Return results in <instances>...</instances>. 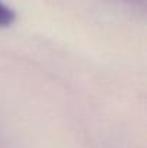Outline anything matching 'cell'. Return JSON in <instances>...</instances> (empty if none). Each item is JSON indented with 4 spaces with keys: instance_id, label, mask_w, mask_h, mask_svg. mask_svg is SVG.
I'll return each instance as SVG.
<instances>
[{
    "instance_id": "cell-1",
    "label": "cell",
    "mask_w": 147,
    "mask_h": 148,
    "mask_svg": "<svg viewBox=\"0 0 147 148\" xmlns=\"http://www.w3.org/2000/svg\"><path fill=\"white\" fill-rule=\"evenodd\" d=\"M14 19H16L14 10L9 4H6L3 0H0V27H6L12 25Z\"/></svg>"
}]
</instances>
